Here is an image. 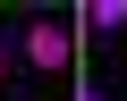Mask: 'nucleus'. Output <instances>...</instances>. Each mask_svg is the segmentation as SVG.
I'll use <instances>...</instances> for the list:
<instances>
[{"label": "nucleus", "instance_id": "1", "mask_svg": "<svg viewBox=\"0 0 127 101\" xmlns=\"http://www.w3.org/2000/svg\"><path fill=\"white\" fill-rule=\"evenodd\" d=\"M17 59L26 67H42V76H59L76 59V34H68V17H26V34H17Z\"/></svg>", "mask_w": 127, "mask_h": 101}, {"label": "nucleus", "instance_id": "2", "mask_svg": "<svg viewBox=\"0 0 127 101\" xmlns=\"http://www.w3.org/2000/svg\"><path fill=\"white\" fill-rule=\"evenodd\" d=\"M85 25H93V34H127V0H93Z\"/></svg>", "mask_w": 127, "mask_h": 101}, {"label": "nucleus", "instance_id": "3", "mask_svg": "<svg viewBox=\"0 0 127 101\" xmlns=\"http://www.w3.org/2000/svg\"><path fill=\"white\" fill-rule=\"evenodd\" d=\"M0 84H9V34H0Z\"/></svg>", "mask_w": 127, "mask_h": 101}, {"label": "nucleus", "instance_id": "4", "mask_svg": "<svg viewBox=\"0 0 127 101\" xmlns=\"http://www.w3.org/2000/svg\"><path fill=\"white\" fill-rule=\"evenodd\" d=\"M76 101H110V93H93V84H76Z\"/></svg>", "mask_w": 127, "mask_h": 101}]
</instances>
